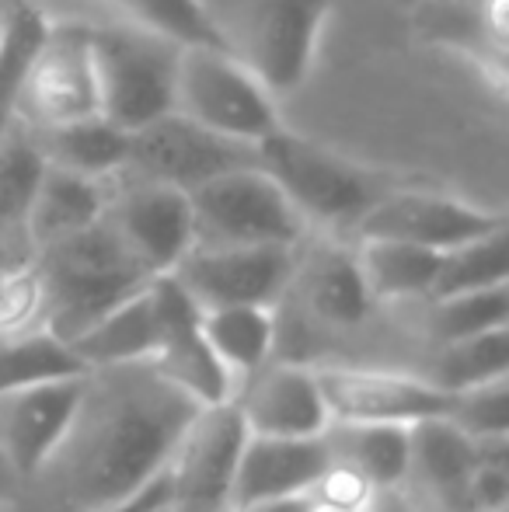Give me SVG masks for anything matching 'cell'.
Returning <instances> with one entry per match:
<instances>
[{
	"mask_svg": "<svg viewBox=\"0 0 509 512\" xmlns=\"http://www.w3.org/2000/svg\"><path fill=\"white\" fill-rule=\"evenodd\" d=\"M203 408L154 359L95 366L67 432L11 488L7 512H98L140 492L168 467L182 432Z\"/></svg>",
	"mask_w": 509,
	"mask_h": 512,
	"instance_id": "1",
	"label": "cell"
},
{
	"mask_svg": "<svg viewBox=\"0 0 509 512\" xmlns=\"http://www.w3.org/2000/svg\"><path fill=\"white\" fill-rule=\"evenodd\" d=\"M32 258L42 283V328L63 342H74L84 328L154 279L105 220L35 251Z\"/></svg>",
	"mask_w": 509,
	"mask_h": 512,
	"instance_id": "2",
	"label": "cell"
},
{
	"mask_svg": "<svg viewBox=\"0 0 509 512\" xmlns=\"http://www.w3.org/2000/svg\"><path fill=\"white\" fill-rule=\"evenodd\" d=\"M213 39L252 67L279 98L318 63L332 0H196Z\"/></svg>",
	"mask_w": 509,
	"mask_h": 512,
	"instance_id": "3",
	"label": "cell"
},
{
	"mask_svg": "<svg viewBox=\"0 0 509 512\" xmlns=\"http://www.w3.org/2000/svg\"><path fill=\"white\" fill-rule=\"evenodd\" d=\"M255 161L276 178L311 234L353 237V227L377 199L384 196L394 178L367 164L328 150L293 129L279 126L255 147Z\"/></svg>",
	"mask_w": 509,
	"mask_h": 512,
	"instance_id": "4",
	"label": "cell"
},
{
	"mask_svg": "<svg viewBox=\"0 0 509 512\" xmlns=\"http://www.w3.org/2000/svg\"><path fill=\"white\" fill-rule=\"evenodd\" d=\"M91 25V63L98 84V115L119 129H140L175 108L178 42L143 32L116 18Z\"/></svg>",
	"mask_w": 509,
	"mask_h": 512,
	"instance_id": "5",
	"label": "cell"
},
{
	"mask_svg": "<svg viewBox=\"0 0 509 512\" xmlns=\"http://www.w3.org/2000/svg\"><path fill=\"white\" fill-rule=\"evenodd\" d=\"M175 112L248 147H258L272 129L283 126L276 91L217 42L178 49Z\"/></svg>",
	"mask_w": 509,
	"mask_h": 512,
	"instance_id": "6",
	"label": "cell"
},
{
	"mask_svg": "<svg viewBox=\"0 0 509 512\" xmlns=\"http://www.w3.org/2000/svg\"><path fill=\"white\" fill-rule=\"evenodd\" d=\"M189 206L196 244L203 248H248V244L297 248L311 234L297 206L286 199L269 171L258 168V161L206 178L189 192Z\"/></svg>",
	"mask_w": 509,
	"mask_h": 512,
	"instance_id": "7",
	"label": "cell"
},
{
	"mask_svg": "<svg viewBox=\"0 0 509 512\" xmlns=\"http://www.w3.org/2000/svg\"><path fill=\"white\" fill-rule=\"evenodd\" d=\"M95 112L98 84L91 63V25L81 18H53L7 115L21 126H56Z\"/></svg>",
	"mask_w": 509,
	"mask_h": 512,
	"instance_id": "8",
	"label": "cell"
},
{
	"mask_svg": "<svg viewBox=\"0 0 509 512\" xmlns=\"http://www.w3.org/2000/svg\"><path fill=\"white\" fill-rule=\"evenodd\" d=\"M241 164H255V147L210 133L199 122L185 119L182 112H164L161 119L140 129H129L126 164L119 175L143 178V182L175 185L192 192L206 178L224 175Z\"/></svg>",
	"mask_w": 509,
	"mask_h": 512,
	"instance_id": "9",
	"label": "cell"
},
{
	"mask_svg": "<svg viewBox=\"0 0 509 512\" xmlns=\"http://www.w3.org/2000/svg\"><path fill=\"white\" fill-rule=\"evenodd\" d=\"M248 425L234 401L203 405L168 460L171 506L178 512H231Z\"/></svg>",
	"mask_w": 509,
	"mask_h": 512,
	"instance_id": "10",
	"label": "cell"
},
{
	"mask_svg": "<svg viewBox=\"0 0 509 512\" xmlns=\"http://www.w3.org/2000/svg\"><path fill=\"white\" fill-rule=\"evenodd\" d=\"M297 248L248 244V248H196L171 269L175 283L199 310L210 307H276L290 286Z\"/></svg>",
	"mask_w": 509,
	"mask_h": 512,
	"instance_id": "11",
	"label": "cell"
},
{
	"mask_svg": "<svg viewBox=\"0 0 509 512\" xmlns=\"http://www.w3.org/2000/svg\"><path fill=\"white\" fill-rule=\"evenodd\" d=\"M102 220L150 276H168L196 244L189 192L175 185L116 175Z\"/></svg>",
	"mask_w": 509,
	"mask_h": 512,
	"instance_id": "12",
	"label": "cell"
},
{
	"mask_svg": "<svg viewBox=\"0 0 509 512\" xmlns=\"http://www.w3.org/2000/svg\"><path fill=\"white\" fill-rule=\"evenodd\" d=\"M328 418L349 422H398L412 425L419 418L447 415L454 394L436 387L419 370L401 366H314Z\"/></svg>",
	"mask_w": 509,
	"mask_h": 512,
	"instance_id": "13",
	"label": "cell"
},
{
	"mask_svg": "<svg viewBox=\"0 0 509 512\" xmlns=\"http://www.w3.org/2000/svg\"><path fill=\"white\" fill-rule=\"evenodd\" d=\"M506 223L503 209H489L422 185H391L353 227V237H391L419 248L447 251ZM349 237V241H353Z\"/></svg>",
	"mask_w": 509,
	"mask_h": 512,
	"instance_id": "14",
	"label": "cell"
},
{
	"mask_svg": "<svg viewBox=\"0 0 509 512\" xmlns=\"http://www.w3.org/2000/svg\"><path fill=\"white\" fill-rule=\"evenodd\" d=\"M84 391V373L0 394V467L11 488L53 453Z\"/></svg>",
	"mask_w": 509,
	"mask_h": 512,
	"instance_id": "15",
	"label": "cell"
},
{
	"mask_svg": "<svg viewBox=\"0 0 509 512\" xmlns=\"http://www.w3.org/2000/svg\"><path fill=\"white\" fill-rule=\"evenodd\" d=\"M150 290H154L157 310H161V349L154 356L157 370L199 405L234 401L238 384L206 345L203 331H199V307L192 304L189 293L175 283L171 272L150 279Z\"/></svg>",
	"mask_w": 509,
	"mask_h": 512,
	"instance_id": "16",
	"label": "cell"
},
{
	"mask_svg": "<svg viewBox=\"0 0 509 512\" xmlns=\"http://www.w3.org/2000/svg\"><path fill=\"white\" fill-rule=\"evenodd\" d=\"M478 464V443L464 436L447 415L408 425V464L401 492L426 512H475L468 478Z\"/></svg>",
	"mask_w": 509,
	"mask_h": 512,
	"instance_id": "17",
	"label": "cell"
},
{
	"mask_svg": "<svg viewBox=\"0 0 509 512\" xmlns=\"http://www.w3.org/2000/svg\"><path fill=\"white\" fill-rule=\"evenodd\" d=\"M234 405L255 436H321L328 425L314 366L290 359H269L262 370H255L238 387Z\"/></svg>",
	"mask_w": 509,
	"mask_h": 512,
	"instance_id": "18",
	"label": "cell"
},
{
	"mask_svg": "<svg viewBox=\"0 0 509 512\" xmlns=\"http://www.w3.org/2000/svg\"><path fill=\"white\" fill-rule=\"evenodd\" d=\"M332 457L321 436H255L248 432L234 474L231 509H245L265 499L307 495L328 471Z\"/></svg>",
	"mask_w": 509,
	"mask_h": 512,
	"instance_id": "19",
	"label": "cell"
},
{
	"mask_svg": "<svg viewBox=\"0 0 509 512\" xmlns=\"http://www.w3.org/2000/svg\"><path fill=\"white\" fill-rule=\"evenodd\" d=\"M109 192L112 178H88L46 164V175H42L32 213H28V248H32V255L102 220L105 206H109Z\"/></svg>",
	"mask_w": 509,
	"mask_h": 512,
	"instance_id": "20",
	"label": "cell"
},
{
	"mask_svg": "<svg viewBox=\"0 0 509 512\" xmlns=\"http://www.w3.org/2000/svg\"><path fill=\"white\" fill-rule=\"evenodd\" d=\"M88 370L119 363H147L161 349V310H157L150 283L140 293L126 297L119 307L98 317L91 328L70 342Z\"/></svg>",
	"mask_w": 509,
	"mask_h": 512,
	"instance_id": "21",
	"label": "cell"
},
{
	"mask_svg": "<svg viewBox=\"0 0 509 512\" xmlns=\"http://www.w3.org/2000/svg\"><path fill=\"white\" fill-rule=\"evenodd\" d=\"M28 140L42 154V161L63 171H77L88 178H116L126 164L129 133L105 115L56 122V126H25Z\"/></svg>",
	"mask_w": 509,
	"mask_h": 512,
	"instance_id": "22",
	"label": "cell"
},
{
	"mask_svg": "<svg viewBox=\"0 0 509 512\" xmlns=\"http://www.w3.org/2000/svg\"><path fill=\"white\" fill-rule=\"evenodd\" d=\"M356 265L381 307H412L433 293L440 251L391 237H353Z\"/></svg>",
	"mask_w": 509,
	"mask_h": 512,
	"instance_id": "23",
	"label": "cell"
},
{
	"mask_svg": "<svg viewBox=\"0 0 509 512\" xmlns=\"http://www.w3.org/2000/svg\"><path fill=\"white\" fill-rule=\"evenodd\" d=\"M46 175V161L28 140L25 126L7 119L0 136V258H32L28 213Z\"/></svg>",
	"mask_w": 509,
	"mask_h": 512,
	"instance_id": "24",
	"label": "cell"
},
{
	"mask_svg": "<svg viewBox=\"0 0 509 512\" xmlns=\"http://www.w3.org/2000/svg\"><path fill=\"white\" fill-rule=\"evenodd\" d=\"M321 439H325L332 464L363 474L374 488H394L405 478L408 425L328 418V425L321 429Z\"/></svg>",
	"mask_w": 509,
	"mask_h": 512,
	"instance_id": "25",
	"label": "cell"
},
{
	"mask_svg": "<svg viewBox=\"0 0 509 512\" xmlns=\"http://www.w3.org/2000/svg\"><path fill=\"white\" fill-rule=\"evenodd\" d=\"M199 331L234 384H245L272 359L276 310L272 307H210L199 310Z\"/></svg>",
	"mask_w": 509,
	"mask_h": 512,
	"instance_id": "26",
	"label": "cell"
},
{
	"mask_svg": "<svg viewBox=\"0 0 509 512\" xmlns=\"http://www.w3.org/2000/svg\"><path fill=\"white\" fill-rule=\"evenodd\" d=\"M415 307V331L422 338V349L447 345L457 338L482 335L492 328L509 324V283L489 286V290L454 293V297H429Z\"/></svg>",
	"mask_w": 509,
	"mask_h": 512,
	"instance_id": "27",
	"label": "cell"
},
{
	"mask_svg": "<svg viewBox=\"0 0 509 512\" xmlns=\"http://www.w3.org/2000/svg\"><path fill=\"white\" fill-rule=\"evenodd\" d=\"M422 377H429L447 394L509 377V324L447 345H433L422 363Z\"/></svg>",
	"mask_w": 509,
	"mask_h": 512,
	"instance_id": "28",
	"label": "cell"
},
{
	"mask_svg": "<svg viewBox=\"0 0 509 512\" xmlns=\"http://www.w3.org/2000/svg\"><path fill=\"white\" fill-rule=\"evenodd\" d=\"M77 373H88L84 359L70 349V342H63L42 324L21 335L0 338V394L28 384H46V380L77 377Z\"/></svg>",
	"mask_w": 509,
	"mask_h": 512,
	"instance_id": "29",
	"label": "cell"
},
{
	"mask_svg": "<svg viewBox=\"0 0 509 512\" xmlns=\"http://www.w3.org/2000/svg\"><path fill=\"white\" fill-rule=\"evenodd\" d=\"M503 283H509V227L499 223L485 234L440 251V269L429 297H454V293L489 290Z\"/></svg>",
	"mask_w": 509,
	"mask_h": 512,
	"instance_id": "30",
	"label": "cell"
},
{
	"mask_svg": "<svg viewBox=\"0 0 509 512\" xmlns=\"http://www.w3.org/2000/svg\"><path fill=\"white\" fill-rule=\"evenodd\" d=\"M49 14L35 0H4L0 4V112H11V102L42 49L49 32Z\"/></svg>",
	"mask_w": 509,
	"mask_h": 512,
	"instance_id": "31",
	"label": "cell"
},
{
	"mask_svg": "<svg viewBox=\"0 0 509 512\" xmlns=\"http://www.w3.org/2000/svg\"><path fill=\"white\" fill-rule=\"evenodd\" d=\"M98 14L126 21V25H136L143 32L164 35L178 46L217 42L196 0H98Z\"/></svg>",
	"mask_w": 509,
	"mask_h": 512,
	"instance_id": "32",
	"label": "cell"
},
{
	"mask_svg": "<svg viewBox=\"0 0 509 512\" xmlns=\"http://www.w3.org/2000/svg\"><path fill=\"white\" fill-rule=\"evenodd\" d=\"M447 418L475 443H509V377L454 391Z\"/></svg>",
	"mask_w": 509,
	"mask_h": 512,
	"instance_id": "33",
	"label": "cell"
},
{
	"mask_svg": "<svg viewBox=\"0 0 509 512\" xmlns=\"http://www.w3.org/2000/svg\"><path fill=\"white\" fill-rule=\"evenodd\" d=\"M42 324V283L35 258H0V338Z\"/></svg>",
	"mask_w": 509,
	"mask_h": 512,
	"instance_id": "34",
	"label": "cell"
},
{
	"mask_svg": "<svg viewBox=\"0 0 509 512\" xmlns=\"http://www.w3.org/2000/svg\"><path fill=\"white\" fill-rule=\"evenodd\" d=\"M468 499L475 512H509V443H478Z\"/></svg>",
	"mask_w": 509,
	"mask_h": 512,
	"instance_id": "35",
	"label": "cell"
},
{
	"mask_svg": "<svg viewBox=\"0 0 509 512\" xmlns=\"http://www.w3.org/2000/svg\"><path fill=\"white\" fill-rule=\"evenodd\" d=\"M311 495L318 499H328V502H339V506H349V509H367L370 495H374V485H370L363 474L349 471L342 464H328V471L318 478V485L311 488Z\"/></svg>",
	"mask_w": 509,
	"mask_h": 512,
	"instance_id": "36",
	"label": "cell"
},
{
	"mask_svg": "<svg viewBox=\"0 0 509 512\" xmlns=\"http://www.w3.org/2000/svg\"><path fill=\"white\" fill-rule=\"evenodd\" d=\"M164 502H171L168 467H164V471L157 474L154 481H147V485H143L140 492H133L129 499L116 502V506H109V509H98V512H154V509H161Z\"/></svg>",
	"mask_w": 509,
	"mask_h": 512,
	"instance_id": "37",
	"label": "cell"
},
{
	"mask_svg": "<svg viewBox=\"0 0 509 512\" xmlns=\"http://www.w3.org/2000/svg\"><path fill=\"white\" fill-rule=\"evenodd\" d=\"M363 512H426V509L415 506V502L394 485V488H374V495H370V502Z\"/></svg>",
	"mask_w": 509,
	"mask_h": 512,
	"instance_id": "38",
	"label": "cell"
},
{
	"mask_svg": "<svg viewBox=\"0 0 509 512\" xmlns=\"http://www.w3.org/2000/svg\"><path fill=\"white\" fill-rule=\"evenodd\" d=\"M234 512H307V495H286V499H265L255 506L234 509Z\"/></svg>",
	"mask_w": 509,
	"mask_h": 512,
	"instance_id": "39",
	"label": "cell"
},
{
	"mask_svg": "<svg viewBox=\"0 0 509 512\" xmlns=\"http://www.w3.org/2000/svg\"><path fill=\"white\" fill-rule=\"evenodd\" d=\"M307 512H360V509H349V506H339V502H328V499H318V495L307 492Z\"/></svg>",
	"mask_w": 509,
	"mask_h": 512,
	"instance_id": "40",
	"label": "cell"
},
{
	"mask_svg": "<svg viewBox=\"0 0 509 512\" xmlns=\"http://www.w3.org/2000/svg\"><path fill=\"white\" fill-rule=\"evenodd\" d=\"M35 4H42V7H46V14H49V7H53V4H63V0H35ZM77 4H95V21L102 18V14H98V0H77Z\"/></svg>",
	"mask_w": 509,
	"mask_h": 512,
	"instance_id": "41",
	"label": "cell"
},
{
	"mask_svg": "<svg viewBox=\"0 0 509 512\" xmlns=\"http://www.w3.org/2000/svg\"><path fill=\"white\" fill-rule=\"evenodd\" d=\"M7 495H11V478H7V471L0 467V502H7Z\"/></svg>",
	"mask_w": 509,
	"mask_h": 512,
	"instance_id": "42",
	"label": "cell"
},
{
	"mask_svg": "<svg viewBox=\"0 0 509 512\" xmlns=\"http://www.w3.org/2000/svg\"><path fill=\"white\" fill-rule=\"evenodd\" d=\"M394 4H398V7H419L422 0H394Z\"/></svg>",
	"mask_w": 509,
	"mask_h": 512,
	"instance_id": "43",
	"label": "cell"
},
{
	"mask_svg": "<svg viewBox=\"0 0 509 512\" xmlns=\"http://www.w3.org/2000/svg\"><path fill=\"white\" fill-rule=\"evenodd\" d=\"M7 119H11V115H7V112H0V136H4V129H7Z\"/></svg>",
	"mask_w": 509,
	"mask_h": 512,
	"instance_id": "44",
	"label": "cell"
},
{
	"mask_svg": "<svg viewBox=\"0 0 509 512\" xmlns=\"http://www.w3.org/2000/svg\"><path fill=\"white\" fill-rule=\"evenodd\" d=\"M154 512H178V509L171 506V502H164V506H161V509H154Z\"/></svg>",
	"mask_w": 509,
	"mask_h": 512,
	"instance_id": "45",
	"label": "cell"
},
{
	"mask_svg": "<svg viewBox=\"0 0 509 512\" xmlns=\"http://www.w3.org/2000/svg\"><path fill=\"white\" fill-rule=\"evenodd\" d=\"M457 4H468V7H478L482 0H457Z\"/></svg>",
	"mask_w": 509,
	"mask_h": 512,
	"instance_id": "46",
	"label": "cell"
},
{
	"mask_svg": "<svg viewBox=\"0 0 509 512\" xmlns=\"http://www.w3.org/2000/svg\"><path fill=\"white\" fill-rule=\"evenodd\" d=\"M0 512H7V509H4V502H0Z\"/></svg>",
	"mask_w": 509,
	"mask_h": 512,
	"instance_id": "47",
	"label": "cell"
},
{
	"mask_svg": "<svg viewBox=\"0 0 509 512\" xmlns=\"http://www.w3.org/2000/svg\"><path fill=\"white\" fill-rule=\"evenodd\" d=\"M0 4H4V0H0Z\"/></svg>",
	"mask_w": 509,
	"mask_h": 512,
	"instance_id": "48",
	"label": "cell"
},
{
	"mask_svg": "<svg viewBox=\"0 0 509 512\" xmlns=\"http://www.w3.org/2000/svg\"><path fill=\"white\" fill-rule=\"evenodd\" d=\"M231 512H234V509H231Z\"/></svg>",
	"mask_w": 509,
	"mask_h": 512,
	"instance_id": "49",
	"label": "cell"
}]
</instances>
